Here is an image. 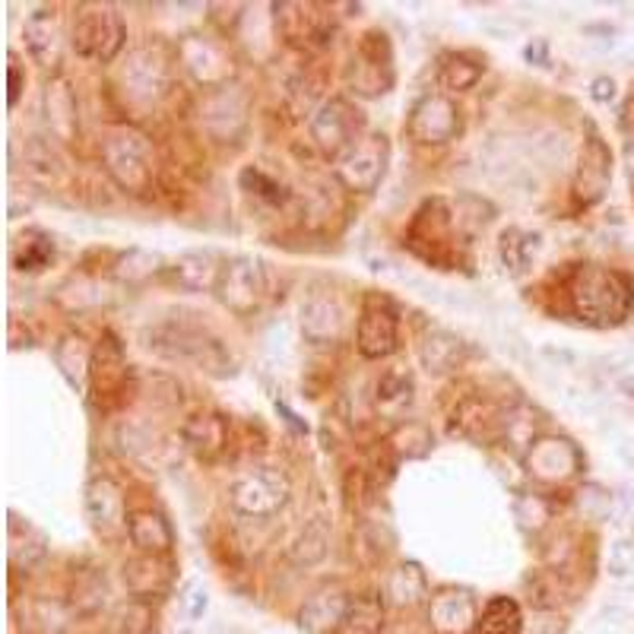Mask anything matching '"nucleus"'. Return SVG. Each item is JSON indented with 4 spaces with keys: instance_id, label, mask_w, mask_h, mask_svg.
I'll return each instance as SVG.
<instances>
[{
    "instance_id": "obj_1",
    "label": "nucleus",
    "mask_w": 634,
    "mask_h": 634,
    "mask_svg": "<svg viewBox=\"0 0 634 634\" xmlns=\"http://www.w3.org/2000/svg\"><path fill=\"white\" fill-rule=\"evenodd\" d=\"M568 299H571V308L581 321L596 324V328H610L628 314L632 285L615 270L584 263L568 280Z\"/></svg>"
},
{
    "instance_id": "obj_2",
    "label": "nucleus",
    "mask_w": 634,
    "mask_h": 634,
    "mask_svg": "<svg viewBox=\"0 0 634 634\" xmlns=\"http://www.w3.org/2000/svg\"><path fill=\"white\" fill-rule=\"evenodd\" d=\"M149 350H156L165 358H175V362H194L200 368H207L212 375H226L232 372L229 365V355L222 350V343L210 336L204 328H194L185 321H165L159 328L149 333Z\"/></svg>"
},
{
    "instance_id": "obj_3",
    "label": "nucleus",
    "mask_w": 634,
    "mask_h": 634,
    "mask_svg": "<svg viewBox=\"0 0 634 634\" xmlns=\"http://www.w3.org/2000/svg\"><path fill=\"white\" fill-rule=\"evenodd\" d=\"M124 39H127V29L112 3H83L76 10L71 42L80 58L108 64L112 58H118Z\"/></svg>"
},
{
    "instance_id": "obj_4",
    "label": "nucleus",
    "mask_w": 634,
    "mask_h": 634,
    "mask_svg": "<svg viewBox=\"0 0 634 634\" xmlns=\"http://www.w3.org/2000/svg\"><path fill=\"white\" fill-rule=\"evenodd\" d=\"M102 159L105 172L115 178V185L127 194H146L153 188V149L137 131H115L102 143Z\"/></svg>"
},
{
    "instance_id": "obj_5",
    "label": "nucleus",
    "mask_w": 634,
    "mask_h": 634,
    "mask_svg": "<svg viewBox=\"0 0 634 634\" xmlns=\"http://www.w3.org/2000/svg\"><path fill=\"white\" fill-rule=\"evenodd\" d=\"M229 501L248 520H270L289 501V479L273 467H251L232 482Z\"/></svg>"
},
{
    "instance_id": "obj_6",
    "label": "nucleus",
    "mask_w": 634,
    "mask_h": 634,
    "mask_svg": "<svg viewBox=\"0 0 634 634\" xmlns=\"http://www.w3.org/2000/svg\"><path fill=\"white\" fill-rule=\"evenodd\" d=\"M216 295H219L222 305L241 314V318L258 311L263 305V299L270 295L263 263L254 258L226 260L222 273H219V282H216Z\"/></svg>"
},
{
    "instance_id": "obj_7",
    "label": "nucleus",
    "mask_w": 634,
    "mask_h": 634,
    "mask_svg": "<svg viewBox=\"0 0 634 634\" xmlns=\"http://www.w3.org/2000/svg\"><path fill=\"white\" fill-rule=\"evenodd\" d=\"M311 141L330 159H343L355 143L362 141V115H358V108H353L346 98L324 102L318 108V115L311 118Z\"/></svg>"
},
{
    "instance_id": "obj_8",
    "label": "nucleus",
    "mask_w": 634,
    "mask_h": 634,
    "mask_svg": "<svg viewBox=\"0 0 634 634\" xmlns=\"http://www.w3.org/2000/svg\"><path fill=\"white\" fill-rule=\"evenodd\" d=\"M273 10L277 29L289 45L318 51L333 42V13L324 3H277Z\"/></svg>"
},
{
    "instance_id": "obj_9",
    "label": "nucleus",
    "mask_w": 634,
    "mask_h": 634,
    "mask_svg": "<svg viewBox=\"0 0 634 634\" xmlns=\"http://www.w3.org/2000/svg\"><path fill=\"white\" fill-rule=\"evenodd\" d=\"M391 42L384 32H368L362 45L355 51L353 71H350V86L362 95L387 93L394 83V64H391Z\"/></svg>"
},
{
    "instance_id": "obj_10",
    "label": "nucleus",
    "mask_w": 634,
    "mask_h": 634,
    "mask_svg": "<svg viewBox=\"0 0 634 634\" xmlns=\"http://www.w3.org/2000/svg\"><path fill=\"white\" fill-rule=\"evenodd\" d=\"M397 336H399V324H397V311L387 299H365L362 305V314H358V353L365 358H384L397 350Z\"/></svg>"
},
{
    "instance_id": "obj_11",
    "label": "nucleus",
    "mask_w": 634,
    "mask_h": 634,
    "mask_svg": "<svg viewBox=\"0 0 634 634\" xmlns=\"http://www.w3.org/2000/svg\"><path fill=\"white\" fill-rule=\"evenodd\" d=\"M384 168H387L384 137H362L343 159H336V178L355 194H368L384 178Z\"/></svg>"
},
{
    "instance_id": "obj_12",
    "label": "nucleus",
    "mask_w": 634,
    "mask_h": 634,
    "mask_svg": "<svg viewBox=\"0 0 634 634\" xmlns=\"http://www.w3.org/2000/svg\"><path fill=\"white\" fill-rule=\"evenodd\" d=\"M121 83H124V93L131 95L134 102L159 98L165 93V86H168V58L163 54V48H137L124 64Z\"/></svg>"
},
{
    "instance_id": "obj_13",
    "label": "nucleus",
    "mask_w": 634,
    "mask_h": 634,
    "mask_svg": "<svg viewBox=\"0 0 634 634\" xmlns=\"http://www.w3.org/2000/svg\"><path fill=\"white\" fill-rule=\"evenodd\" d=\"M454 226L457 222L445 200H428L423 210L416 212V222L409 229V245L425 260H445L454 251Z\"/></svg>"
},
{
    "instance_id": "obj_14",
    "label": "nucleus",
    "mask_w": 634,
    "mask_h": 634,
    "mask_svg": "<svg viewBox=\"0 0 634 634\" xmlns=\"http://www.w3.org/2000/svg\"><path fill=\"white\" fill-rule=\"evenodd\" d=\"M90 381H93V397L98 406H112L115 397L127 384V362L124 350L115 340V333H105L93 350V365H90Z\"/></svg>"
},
{
    "instance_id": "obj_15",
    "label": "nucleus",
    "mask_w": 634,
    "mask_h": 634,
    "mask_svg": "<svg viewBox=\"0 0 634 634\" xmlns=\"http://www.w3.org/2000/svg\"><path fill=\"white\" fill-rule=\"evenodd\" d=\"M460 131V115L457 105L447 102L445 95H425L423 102L413 108L409 118V134L419 143H447Z\"/></svg>"
},
{
    "instance_id": "obj_16",
    "label": "nucleus",
    "mask_w": 634,
    "mask_h": 634,
    "mask_svg": "<svg viewBox=\"0 0 634 634\" xmlns=\"http://www.w3.org/2000/svg\"><path fill=\"white\" fill-rule=\"evenodd\" d=\"M353 606V596L340 584L321 588L299 612V625L305 634H336L346 612Z\"/></svg>"
},
{
    "instance_id": "obj_17",
    "label": "nucleus",
    "mask_w": 634,
    "mask_h": 634,
    "mask_svg": "<svg viewBox=\"0 0 634 634\" xmlns=\"http://www.w3.org/2000/svg\"><path fill=\"white\" fill-rule=\"evenodd\" d=\"M86 515L93 520V527L98 533L112 537L118 530H127V508H124V492L115 479L98 476L86 486Z\"/></svg>"
},
{
    "instance_id": "obj_18",
    "label": "nucleus",
    "mask_w": 634,
    "mask_h": 634,
    "mask_svg": "<svg viewBox=\"0 0 634 634\" xmlns=\"http://www.w3.org/2000/svg\"><path fill=\"white\" fill-rule=\"evenodd\" d=\"M350 328V314L333 295H311L302 305V333L311 343H336Z\"/></svg>"
},
{
    "instance_id": "obj_19",
    "label": "nucleus",
    "mask_w": 634,
    "mask_h": 634,
    "mask_svg": "<svg viewBox=\"0 0 634 634\" xmlns=\"http://www.w3.org/2000/svg\"><path fill=\"white\" fill-rule=\"evenodd\" d=\"M610 178H612L610 149L593 137V141L584 146L581 168H578V178H574V194H578V200H584V204L600 200V197L606 194V188H610Z\"/></svg>"
},
{
    "instance_id": "obj_20",
    "label": "nucleus",
    "mask_w": 634,
    "mask_h": 634,
    "mask_svg": "<svg viewBox=\"0 0 634 634\" xmlns=\"http://www.w3.org/2000/svg\"><path fill=\"white\" fill-rule=\"evenodd\" d=\"M181 61H185L190 76H194L197 83H204V86L219 90V86L229 80V61H226V54L212 45V42L200 39V35H190L188 42L181 45Z\"/></svg>"
},
{
    "instance_id": "obj_21",
    "label": "nucleus",
    "mask_w": 634,
    "mask_h": 634,
    "mask_svg": "<svg viewBox=\"0 0 634 634\" xmlns=\"http://www.w3.org/2000/svg\"><path fill=\"white\" fill-rule=\"evenodd\" d=\"M25 45L42 67H54L61 61V23L54 10H35L25 20Z\"/></svg>"
},
{
    "instance_id": "obj_22",
    "label": "nucleus",
    "mask_w": 634,
    "mask_h": 634,
    "mask_svg": "<svg viewBox=\"0 0 634 634\" xmlns=\"http://www.w3.org/2000/svg\"><path fill=\"white\" fill-rule=\"evenodd\" d=\"M124 581L137 600H149V596H163L172 588V564L163 555H141L124 568Z\"/></svg>"
},
{
    "instance_id": "obj_23",
    "label": "nucleus",
    "mask_w": 634,
    "mask_h": 634,
    "mask_svg": "<svg viewBox=\"0 0 634 634\" xmlns=\"http://www.w3.org/2000/svg\"><path fill=\"white\" fill-rule=\"evenodd\" d=\"M219 273H222V263L210 251H188V254H181V258L172 263V277L188 292L216 289Z\"/></svg>"
},
{
    "instance_id": "obj_24",
    "label": "nucleus",
    "mask_w": 634,
    "mask_h": 634,
    "mask_svg": "<svg viewBox=\"0 0 634 634\" xmlns=\"http://www.w3.org/2000/svg\"><path fill=\"white\" fill-rule=\"evenodd\" d=\"M185 441L188 447L200 457V460H216L222 454V447L229 441V425L222 416L216 413H204V416H194L185 425Z\"/></svg>"
},
{
    "instance_id": "obj_25",
    "label": "nucleus",
    "mask_w": 634,
    "mask_h": 634,
    "mask_svg": "<svg viewBox=\"0 0 634 634\" xmlns=\"http://www.w3.org/2000/svg\"><path fill=\"white\" fill-rule=\"evenodd\" d=\"M127 533H131V542L143 549L146 555H165L168 549H172V527H168V520L163 515H156V511H134L131 520H127Z\"/></svg>"
},
{
    "instance_id": "obj_26",
    "label": "nucleus",
    "mask_w": 634,
    "mask_h": 634,
    "mask_svg": "<svg viewBox=\"0 0 634 634\" xmlns=\"http://www.w3.org/2000/svg\"><path fill=\"white\" fill-rule=\"evenodd\" d=\"M476 606H472V600L467 593H441V596H435L432 600V622H435V628L445 634H460L467 632L476 625Z\"/></svg>"
},
{
    "instance_id": "obj_27",
    "label": "nucleus",
    "mask_w": 634,
    "mask_h": 634,
    "mask_svg": "<svg viewBox=\"0 0 634 634\" xmlns=\"http://www.w3.org/2000/svg\"><path fill=\"white\" fill-rule=\"evenodd\" d=\"M464 343L454 336V333H447V330H432L428 336H425V343L419 346V358H423V365L432 372V375H447V372H454L460 362H464Z\"/></svg>"
},
{
    "instance_id": "obj_28",
    "label": "nucleus",
    "mask_w": 634,
    "mask_h": 634,
    "mask_svg": "<svg viewBox=\"0 0 634 634\" xmlns=\"http://www.w3.org/2000/svg\"><path fill=\"white\" fill-rule=\"evenodd\" d=\"M425 590H428V581H425L423 568L419 564H399L384 581V600L403 610V606H416L425 596Z\"/></svg>"
},
{
    "instance_id": "obj_29",
    "label": "nucleus",
    "mask_w": 634,
    "mask_h": 634,
    "mask_svg": "<svg viewBox=\"0 0 634 634\" xmlns=\"http://www.w3.org/2000/svg\"><path fill=\"white\" fill-rule=\"evenodd\" d=\"M530 467H533L537 476L562 479V476H568V472L578 467V454H574V447L568 445V441L549 438V441H540V445L533 447V454H530Z\"/></svg>"
},
{
    "instance_id": "obj_30",
    "label": "nucleus",
    "mask_w": 634,
    "mask_h": 634,
    "mask_svg": "<svg viewBox=\"0 0 634 634\" xmlns=\"http://www.w3.org/2000/svg\"><path fill=\"white\" fill-rule=\"evenodd\" d=\"M472 634H523V619H520L515 600H508V596L489 600L472 625Z\"/></svg>"
},
{
    "instance_id": "obj_31",
    "label": "nucleus",
    "mask_w": 634,
    "mask_h": 634,
    "mask_svg": "<svg viewBox=\"0 0 634 634\" xmlns=\"http://www.w3.org/2000/svg\"><path fill=\"white\" fill-rule=\"evenodd\" d=\"M409 403H413V377L406 375V372H399V368H391L387 375L377 381L375 387L377 413L397 419Z\"/></svg>"
},
{
    "instance_id": "obj_32",
    "label": "nucleus",
    "mask_w": 634,
    "mask_h": 634,
    "mask_svg": "<svg viewBox=\"0 0 634 634\" xmlns=\"http://www.w3.org/2000/svg\"><path fill=\"white\" fill-rule=\"evenodd\" d=\"M54 358H58V368L64 372V377L71 381L73 387L83 384V377L90 375V365H93V350L80 340V336H64L54 350Z\"/></svg>"
},
{
    "instance_id": "obj_33",
    "label": "nucleus",
    "mask_w": 634,
    "mask_h": 634,
    "mask_svg": "<svg viewBox=\"0 0 634 634\" xmlns=\"http://www.w3.org/2000/svg\"><path fill=\"white\" fill-rule=\"evenodd\" d=\"M45 105H48V124H51V131H54L61 141H71L73 131H76V105H73L67 86H64V83L48 86Z\"/></svg>"
},
{
    "instance_id": "obj_34",
    "label": "nucleus",
    "mask_w": 634,
    "mask_h": 634,
    "mask_svg": "<svg viewBox=\"0 0 634 634\" xmlns=\"http://www.w3.org/2000/svg\"><path fill=\"white\" fill-rule=\"evenodd\" d=\"M330 545V530L324 520H311L305 523V530L299 533V540L292 542L289 555L295 564H318L324 555H328Z\"/></svg>"
},
{
    "instance_id": "obj_35",
    "label": "nucleus",
    "mask_w": 634,
    "mask_h": 634,
    "mask_svg": "<svg viewBox=\"0 0 634 634\" xmlns=\"http://www.w3.org/2000/svg\"><path fill=\"white\" fill-rule=\"evenodd\" d=\"M381 622H384V606L375 596H358L346 612L343 625L336 634H381Z\"/></svg>"
},
{
    "instance_id": "obj_36",
    "label": "nucleus",
    "mask_w": 634,
    "mask_h": 634,
    "mask_svg": "<svg viewBox=\"0 0 634 634\" xmlns=\"http://www.w3.org/2000/svg\"><path fill=\"white\" fill-rule=\"evenodd\" d=\"M42 559H45V537L35 533L32 527L25 530V537H20L17 520H10V564L13 568H32Z\"/></svg>"
},
{
    "instance_id": "obj_37",
    "label": "nucleus",
    "mask_w": 634,
    "mask_h": 634,
    "mask_svg": "<svg viewBox=\"0 0 634 634\" xmlns=\"http://www.w3.org/2000/svg\"><path fill=\"white\" fill-rule=\"evenodd\" d=\"M479 76H482V67L464 54H447L441 73H438L441 86H447V90H470Z\"/></svg>"
},
{
    "instance_id": "obj_38",
    "label": "nucleus",
    "mask_w": 634,
    "mask_h": 634,
    "mask_svg": "<svg viewBox=\"0 0 634 634\" xmlns=\"http://www.w3.org/2000/svg\"><path fill=\"white\" fill-rule=\"evenodd\" d=\"M54 254V248H51V241L45 236H39V232H32L29 241H20V248L13 251V263H17V270H25V273H39V270H45L48 260Z\"/></svg>"
},
{
    "instance_id": "obj_39",
    "label": "nucleus",
    "mask_w": 634,
    "mask_h": 634,
    "mask_svg": "<svg viewBox=\"0 0 634 634\" xmlns=\"http://www.w3.org/2000/svg\"><path fill=\"white\" fill-rule=\"evenodd\" d=\"M163 270V258L159 254H149V251H141V248H134V251H127L124 258L118 260V273L121 280L127 282H141L149 280L153 273H159Z\"/></svg>"
},
{
    "instance_id": "obj_40",
    "label": "nucleus",
    "mask_w": 634,
    "mask_h": 634,
    "mask_svg": "<svg viewBox=\"0 0 634 634\" xmlns=\"http://www.w3.org/2000/svg\"><path fill=\"white\" fill-rule=\"evenodd\" d=\"M245 181L251 185L254 181V190H258V197H267V200H282V188L273 181V178H267L263 172L258 168H251V172H245Z\"/></svg>"
},
{
    "instance_id": "obj_41",
    "label": "nucleus",
    "mask_w": 634,
    "mask_h": 634,
    "mask_svg": "<svg viewBox=\"0 0 634 634\" xmlns=\"http://www.w3.org/2000/svg\"><path fill=\"white\" fill-rule=\"evenodd\" d=\"M181 606L188 610L190 619H200L204 610H207V590L200 588V584H190V588L185 590V596H181Z\"/></svg>"
},
{
    "instance_id": "obj_42",
    "label": "nucleus",
    "mask_w": 634,
    "mask_h": 634,
    "mask_svg": "<svg viewBox=\"0 0 634 634\" xmlns=\"http://www.w3.org/2000/svg\"><path fill=\"white\" fill-rule=\"evenodd\" d=\"M612 95H615V83H612L610 76H600V80L593 83V98H596V102H610Z\"/></svg>"
},
{
    "instance_id": "obj_43",
    "label": "nucleus",
    "mask_w": 634,
    "mask_h": 634,
    "mask_svg": "<svg viewBox=\"0 0 634 634\" xmlns=\"http://www.w3.org/2000/svg\"><path fill=\"white\" fill-rule=\"evenodd\" d=\"M622 127L634 134V93L628 95V102H625V108H622Z\"/></svg>"
},
{
    "instance_id": "obj_44",
    "label": "nucleus",
    "mask_w": 634,
    "mask_h": 634,
    "mask_svg": "<svg viewBox=\"0 0 634 634\" xmlns=\"http://www.w3.org/2000/svg\"><path fill=\"white\" fill-rule=\"evenodd\" d=\"M10 83H13V95H10V105H17V95H20V71L17 67H10Z\"/></svg>"
},
{
    "instance_id": "obj_45",
    "label": "nucleus",
    "mask_w": 634,
    "mask_h": 634,
    "mask_svg": "<svg viewBox=\"0 0 634 634\" xmlns=\"http://www.w3.org/2000/svg\"><path fill=\"white\" fill-rule=\"evenodd\" d=\"M619 387H622V394H625V397L634 399V375L622 377V381H619Z\"/></svg>"
}]
</instances>
